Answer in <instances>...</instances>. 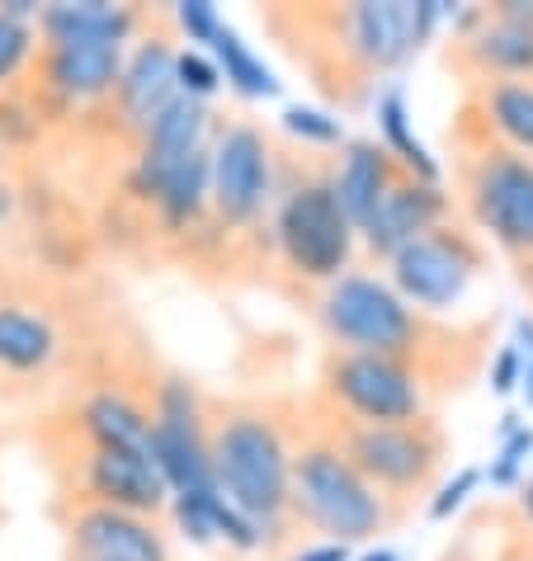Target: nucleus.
<instances>
[{"label": "nucleus", "instance_id": "obj_1", "mask_svg": "<svg viewBox=\"0 0 533 561\" xmlns=\"http://www.w3.org/2000/svg\"><path fill=\"white\" fill-rule=\"evenodd\" d=\"M213 454V486L241 514H250L264 534L288 519V481H293V448L279 420L264 411H223L208 425Z\"/></svg>", "mask_w": 533, "mask_h": 561}, {"label": "nucleus", "instance_id": "obj_2", "mask_svg": "<svg viewBox=\"0 0 533 561\" xmlns=\"http://www.w3.org/2000/svg\"><path fill=\"white\" fill-rule=\"evenodd\" d=\"M288 514L311 524L326 542L354 548V542L378 538L392 510L378 491L364 481V472L344 458V448L321 439L293 454V481H288Z\"/></svg>", "mask_w": 533, "mask_h": 561}, {"label": "nucleus", "instance_id": "obj_3", "mask_svg": "<svg viewBox=\"0 0 533 561\" xmlns=\"http://www.w3.org/2000/svg\"><path fill=\"white\" fill-rule=\"evenodd\" d=\"M321 331L336 340L340 354H387L406 358V364L426 345V317L416 307H406L387 278L359 270L326 284Z\"/></svg>", "mask_w": 533, "mask_h": 561}, {"label": "nucleus", "instance_id": "obj_4", "mask_svg": "<svg viewBox=\"0 0 533 561\" xmlns=\"http://www.w3.org/2000/svg\"><path fill=\"white\" fill-rule=\"evenodd\" d=\"M274 241L303 278H311V284H336L340 274H350L359 231H354L350 217L340 213L331 184L307 180L279 204Z\"/></svg>", "mask_w": 533, "mask_h": 561}, {"label": "nucleus", "instance_id": "obj_5", "mask_svg": "<svg viewBox=\"0 0 533 561\" xmlns=\"http://www.w3.org/2000/svg\"><path fill=\"white\" fill-rule=\"evenodd\" d=\"M326 397L350 425H411L426 420V378L416 364L387 354H336L326 364Z\"/></svg>", "mask_w": 533, "mask_h": 561}, {"label": "nucleus", "instance_id": "obj_6", "mask_svg": "<svg viewBox=\"0 0 533 561\" xmlns=\"http://www.w3.org/2000/svg\"><path fill=\"white\" fill-rule=\"evenodd\" d=\"M449 0H359L340 10V38L364 71H397L449 24Z\"/></svg>", "mask_w": 533, "mask_h": 561}, {"label": "nucleus", "instance_id": "obj_7", "mask_svg": "<svg viewBox=\"0 0 533 561\" xmlns=\"http://www.w3.org/2000/svg\"><path fill=\"white\" fill-rule=\"evenodd\" d=\"M477 270L481 245L467 231L434 227L430 237L411 241L406 251L387 260V284L401 293L406 307H416L420 317H434V311H453L467 298Z\"/></svg>", "mask_w": 533, "mask_h": 561}, {"label": "nucleus", "instance_id": "obj_8", "mask_svg": "<svg viewBox=\"0 0 533 561\" xmlns=\"http://www.w3.org/2000/svg\"><path fill=\"white\" fill-rule=\"evenodd\" d=\"M473 222L514 260H533V156L486 147L467 170Z\"/></svg>", "mask_w": 533, "mask_h": 561}, {"label": "nucleus", "instance_id": "obj_9", "mask_svg": "<svg viewBox=\"0 0 533 561\" xmlns=\"http://www.w3.org/2000/svg\"><path fill=\"white\" fill-rule=\"evenodd\" d=\"M151 462L170 495L213 491V454H208V415L194 382L166 378L151 407Z\"/></svg>", "mask_w": 533, "mask_h": 561}, {"label": "nucleus", "instance_id": "obj_10", "mask_svg": "<svg viewBox=\"0 0 533 561\" xmlns=\"http://www.w3.org/2000/svg\"><path fill=\"white\" fill-rule=\"evenodd\" d=\"M344 458H350L364 481L383 495H411L430 486L439 458H444V434L430 420H411V425H350L344 430Z\"/></svg>", "mask_w": 533, "mask_h": 561}, {"label": "nucleus", "instance_id": "obj_11", "mask_svg": "<svg viewBox=\"0 0 533 561\" xmlns=\"http://www.w3.org/2000/svg\"><path fill=\"white\" fill-rule=\"evenodd\" d=\"M274 194V151L256 123H227L208 142V208L227 227H250Z\"/></svg>", "mask_w": 533, "mask_h": 561}, {"label": "nucleus", "instance_id": "obj_12", "mask_svg": "<svg viewBox=\"0 0 533 561\" xmlns=\"http://www.w3.org/2000/svg\"><path fill=\"white\" fill-rule=\"evenodd\" d=\"M444 217H449L444 184H420V180L397 175V184L378 198V208L359 227V245H364L373 260H392L411 241L430 237L434 227H444Z\"/></svg>", "mask_w": 533, "mask_h": 561}, {"label": "nucleus", "instance_id": "obj_13", "mask_svg": "<svg viewBox=\"0 0 533 561\" xmlns=\"http://www.w3.org/2000/svg\"><path fill=\"white\" fill-rule=\"evenodd\" d=\"M71 561H170V542L156 519L86 505L71 519Z\"/></svg>", "mask_w": 533, "mask_h": 561}, {"label": "nucleus", "instance_id": "obj_14", "mask_svg": "<svg viewBox=\"0 0 533 561\" xmlns=\"http://www.w3.org/2000/svg\"><path fill=\"white\" fill-rule=\"evenodd\" d=\"M175 100H180V90H175V48H170L166 38L151 34V38L137 43L128 57H123V76L114 85L118 118H123V128L128 133L143 137Z\"/></svg>", "mask_w": 533, "mask_h": 561}, {"label": "nucleus", "instance_id": "obj_15", "mask_svg": "<svg viewBox=\"0 0 533 561\" xmlns=\"http://www.w3.org/2000/svg\"><path fill=\"white\" fill-rule=\"evenodd\" d=\"M86 505L123 510L156 519L170 505V491L156 462L147 454H114V448H95L86 458Z\"/></svg>", "mask_w": 533, "mask_h": 561}, {"label": "nucleus", "instance_id": "obj_16", "mask_svg": "<svg viewBox=\"0 0 533 561\" xmlns=\"http://www.w3.org/2000/svg\"><path fill=\"white\" fill-rule=\"evenodd\" d=\"M208 123H213L208 104H194V100H175V104H170L166 114L143 133V151H137V165L128 175L133 198L151 204L156 184H161L166 170L180 165L184 156H194L199 147H208Z\"/></svg>", "mask_w": 533, "mask_h": 561}, {"label": "nucleus", "instance_id": "obj_17", "mask_svg": "<svg viewBox=\"0 0 533 561\" xmlns=\"http://www.w3.org/2000/svg\"><path fill=\"white\" fill-rule=\"evenodd\" d=\"M137 24V10L114 0H53L34 28L48 48H128Z\"/></svg>", "mask_w": 533, "mask_h": 561}, {"label": "nucleus", "instance_id": "obj_18", "mask_svg": "<svg viewBox=\"0 0 533 561\" xmlns=\"http://www.w3.org/2000/svg\"><path fill=\"white\" fill-rule=\"evenodd\" d=\"M401 170L392 165V156L373 142V137H350V142L340 147V161L331 170V194H336V204L340 213L354 222V231L364 227V217L378 208V198L397 184Z\"/></svg>", "mask_w": 533, "mask_h": 561}, {"label": "nucleus", "instance_id": "obj_19", "mask_svg": "<svg viewBox=\"0 0 533 561\" xmlns=\"http://www.w3.org/2000/svg\"><path fill=\"white\" fill-rule=\"evenodd\" d=\"M128 48H48L43 53V85L67 104H95L114 95Z\"/></svg>", "mask_w": 533, "mask_h": 561}, {"label": "nucleus", "instance_id": "obj_20", "mask_svg": "<svg viewBox=\"0 0 533 561\" xmlns=\"http://www.w3.org/2000/svg\"><path fill=\"white\" fill-rule=\"evenodd\" d=\"M81 430L95 448H114V454H147L151 458V411L137 407L128 392L104 387L81 407Z\"/></svg>", "mask_w": 533, "mask_h": 561}, {"label": "nucleus", "instance_id": "obj_21", "mask_svg": "<svg viewBox=\"0 0 533 561\" xmlns=\"http://www.w3.org/2000/svg\"><path fill=\"white\" fill-rule=\"evenodd\" d=\"M373 118H378V147L392 156V165H397L406 180H420V184L444 180V170H439L430 147L420 142V133L411 123V104H406L401 85H387L383 95L373 100Z\"/></svg>", "mask_w": 533, "mask_h": 561}, {"label": "nucleus", "instance_id": "obj_22", "mask_svg": "<svg viewBox=\"0 0 533 561\" xmlns=\"http://www.w3.org/2000/svg\"><path fill=\"white\" fill-rule=\"evenodd\" d=\"M458 43L473 57V67L486 71L491 81H533V28L481 14V24Z\"/></svg>", "mask_w": 533, "mask_h": 561}, {"label": "nucleus", "instance_id": "obj_23", "mask_svg": "<svg viewBox=\"0 0 533 561\" xmlns=\"http://www.w3.org/2000/svg\"><path fill=\"white\" fill-rule=\"evenodd\" d=\"M151 208L161 213V222L170 231H184L190 222H199L203 208H208V147H199L194 156H184L180 165H170L161 184H156Z\"/></svg>", "mask_w": 533, "mask_h": 561}, {"label": "nucleus", "instance_id": "obj_24", "mask_svg": "<svg viewBox=\"0 0 533 561\" xmlns=\"http://www.w3.org/2000/svg\"><path fill=\"white\" fill-rule=\"evenodd\" d=\"M57 354V331L48 317L24 307H0V368L10 373H38Z\"/></svg>", "mask_w": 533, "mask_h": 561}, {"label": "nucleus", "instance_id": "obj_25", "mask_svg": "<svg viewBox=\"0 0 533 561\" xmlns=\"http://www.w3.org/2000/svg\"><path fill=\"white\" fill-rule=\"evenodd\" d=\"M208 57L217 61V71H223V85L231 90V95H241V100H279V90H284L279 85V76L264 67V57L250 48L231 24H223V34L213 38Z\"/></svg>", "mask_w": 533, "mask_h": 561}, {"label": "nucleus", "instance_id": "obj_26", "mask_svg": "<svg viewBox=\"0 0 533 561\" xmlns=\"http://www.w3.org/2000/svg\"><path fill=\"white\" fill-rule=\"evenodd\" d=\"M481 118L506 151L533 156V81H491L481 90Z\"/></svg>", "mask_w": 533, "mask_h": 561}, {"label": "nucleus", "instance_id": "obj_27", "mask_svg": "<svg viewBox=\"0 0 533 561\" xmlns=\"http://www.w3.org/2000/svg\"><path fill=\"white\" fill-rule=\"evenodd\" d=\"M529 458H533V425H524V415L506 411L496 430V458L481 467V477L500 491H514V486H524Z\"/></svg>", "mask_w": 533, "mask_h": 561}, {"label": "nucleus", "instance_id": "obj_28", "mask_svg": "<svg viewBox=\"0 0 533 561\" xmlns=\"http://www.w3.org/2000/svg\"><path fill=\"white\" fill-rule=\"evenodd\" d=\"M279 123H284V133L293 137V142H303V147H344L350 142L344 118L326 114V108H317V104H288Z\"/></svg>", "mask_w": 533, "mask_h": 561}, {"label": "nucleus", "instance_id": "obj_29", "mask_svg": "<svg viewBox=\"0 0 533 561\" xmlns=\"http://www.w3.org/2000/svg\"><path fill=\"white\" fill-rule=\"evenodd\" d=\"M175 90L180 100L208 104L223 90V71H217V61L203 48H175Z\"/></svg>", "mask_w": 533, "mask_h": 561}, {"label": "nucleus", "instance_id": "obj_30", "mask_svg": "<svg viewBox=\"0 0 533 561\" xmlns=\"http://www.w3.org/2000/svg\"><path fill=\"white\" fill-rule=\"evenodd\" d=\"M34 43H38V28L14 20V14L0 10V90H5L14 76L29 67V57H34Z\"/></svg>", "mask_w": 533, "mask_h": 561}, {"label": "nucleus", "instance_id": "obj_31", "mask_svg": "<svg viewBox=\"0 0 533 561\" xmlns=\"http://www.w3.org/2000/svg\"><path fill=\"white\" fill-rule=\"evenodd\" d=\"M170 20H175L180 38L190 43V48H203V53L213 48V38L223 34V24H227L213 0H180V5L170 10Z\"/></svg>", "mask_w": 533, "mask_h": 561}, {"label": "nucleus", "instance_id": "obj_32", "mask_svg": "<svg viewBox=\"0 0 533 561\" xmlns=\"http://www.w3.org/2000/svg\"><path fill=\"white\" fill-rule=\"evenodd\" d=\"M481 481H486L481 467H458V472H453L449 481H439V491L430 495V519H434V524H449L453 514H458V510L481 491Z\"/></svg>", "mask_w": 533, "mask_h": 561}, {"label": "nucleus", "instance_id": "obj_33", "mask_svg": "<svg viewBox=\"0 0 533 561\" xmlns=\"http://www.w3.org/2000/svg\"><path fill=\"white\" fill-rule=\"evenodd\" d=\"M486 382H491V392L496 397H514L520 392V382H524V364H520V350L506 345L496 358H491V368H486Z\"/></svg>", "mask_w": 533, "mask_h": 561}, {"label": "nucleus", "instance_id": "obj_34", "mask_svg": "<svg viewBox=\"0 0 533 561\" xmlns=\"http://www.w3.org/2000/svg\"><path fill=\"white\" fill-rule=\"evenodd\" d=\"M510 345L520 350V364H524L520 397H524V407L533 411V317H520V321H514V340H510Z\"/></svg>", "mask_w": 533, "mask_h": 561}, {"label": "nucleus", "instance_id": "obj_35", "mask_svg": "<svg viewBox=\"0 0 533 561\" xmlns=\"http://www.w3.org/2000/svg\"><path fill=\"white\" fill-rule=\"evenodd\" d=\"M288 561H354V552L350 548H340V542H307V548H297Z\"/></svg>", "mask_w": 533, "mask_h": 561}, {"label": "nucleus", "instance_id": "obj_36", "mask_svg": "<svg viewBox=\"0 0 533 561\" xmlns=\"http://www.w3.org/2000/svg\"><path fill=\"white\" fill-rule=\"evenodd\" d=\"M354 561H401V552L397 548H383V542H378V548H364Z\"/></svg>", "mask_w": 533, "mask_h": 561}, {"label": "nucleus", "instance_id": "obj_37", "mask_svg": "<svg viewBox=\"0 0 533 561\" xmlns=\"http://www.w3.org/2000/svg\"><path fill=\"white\" fill-rule=\"evenodd\" d=\"M10 213H14V190H10L5 180H0V222H5Z\"/></svg>", "mask_w": 533, "mask_h": 561}, {"label": "nucleus", "instance_id": "obj_38", "mask_svg": "<svg viewBox=\"0 0 533 561\" xmlns=\"http://www.w3.org/2000/svg\"><path fill=\"white\" fill-rule=\"evenodd\" d=\"M520 505H524V519L533 524V481H524V486H520Z\"/></svg>", "mask_w": 533, "mask_h": 561}, {"label": "nucleus", "instance_id": "obj_39", "mask_svg": "<svg viewBox=\"0 0 533 561\" xmlns=\"http://www.w3.org/2000/svg\"><path fill=\"white\" fill-rule=\"evenodd\" d=\"M506 561H524V557H506Z\"/></svg>", "mask_w": 533, "mask_h": 561}]
</instances>
